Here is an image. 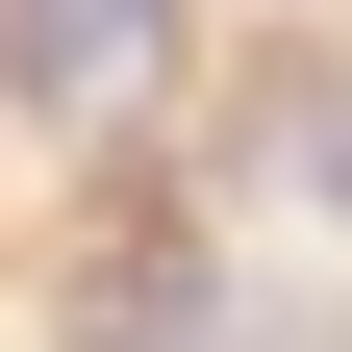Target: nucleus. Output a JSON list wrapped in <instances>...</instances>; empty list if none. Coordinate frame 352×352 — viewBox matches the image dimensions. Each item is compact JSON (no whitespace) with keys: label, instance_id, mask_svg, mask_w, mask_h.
<instances>
[{"label":"nucleus","instance_id":"obj_1","mask_svg":"<svg viewBox=\"0 0 352 352\" xmlns=\"http://www.w3.org/2000/svg\"><path fill=\"white\" fill-rule=\"evenodd\" d=\"M176 76V0H0V101L25 126H126Z\"/></svg>","mask_w":352,"mask_h":352},{"label":"nucleus","instance_id":"obj_2","mask_svg":"<svg viewBox=\"0 0 352 352\" xmlns=\"http://www.w3.org/2000/svg\"><path fill=\"white\" fill-rule=\"evenodd\" d=\"M277 176H302V201L352 227V76H302V101H277Z\"/></svg>","mask_w":352,"mask_h":352}]
</instances>
